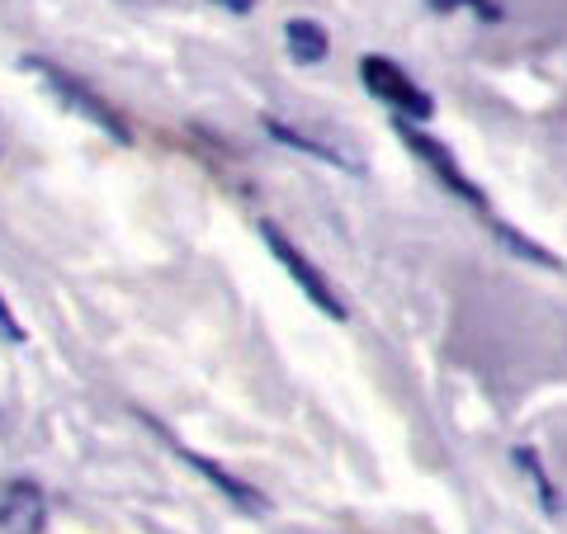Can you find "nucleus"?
<instances>
[{
  "mask_svg": "<svg viewBox=\"0 0 567 534\" xmlns=\"http://www.w3.org/2000/svg\"><path fill=\"white\" fill-rule=\"evenodd\" d=\"M48 496L33 477H14L0 487V534H43Z\"/></svg>",
  "mask_w": 567,
  "mask_h": 534,
  "instance_id": "39448f33",
  "label": "nucleus"
},
{
  "mask_svg": "<svg viewBox=\"0 0 567 534\" xmlns=\"http://www.w3.org/2000/svg\"><path fill=\"white\" fill-rule=\"evenodd\" d=\"M516 464L525 469V477H529V483H535V492H539V506H544V511H558V492H554V483H548V477H544L539 459L529 454V450H516Z\"/></svg>",
  "mask_w": 567,
  "mask_h": 534,
  "instance_id": "1a4fd4ad",
  "label": "nucleus"
},
{
  "mask_svg": "<svg viewBox=\"0 0 567 534\" xmlns=\"http://www.w3.org/2000/svg\"><path fill=\"white\" fill-rule=\"evenodd\" d=\"M24 71H29V76L43 85V91H48L52 100L62 104V110H71L76 119H85V123H91V129H100L104 137L123 142V147H128V142H133V129H128V123H123V114H118V110H114V104L104 100V95H95V91H91V85H85L81 76H71L66 66H58V62L39 58V52H29V58H24Z\"/></svg>",
  "mask_w": 567,
  "mask_h": 534,
  "instance_id": "f257e3e1",
  "label": "nucleus"
},
{
  "mask_svg": "<svg viewBox=\"0 0 567 534\" xmlns=\"http://www.w3.org/2000/svg\"><path fill=\"white\" fill-rule=\"evenodd\" d=\"M431 6H435V10H458V6H464V10H477L483 20H496V14H502V10L492 6V0H431Z\"/></svg>",
  "mask_w": 567,
  "mask_h": 534,
  "instance_id": "9b49d317",
  "label": "nucleus"
},
{
  "mask_svg": "<svg viewBox=\"0 0 567 534\" xmlns=\"http://www.w3.org/2000/svg\"><path fill=\"white\" fill-rule=\"evenodd\" d=\"M284 48H289V58H293L298 66H317V62H327L331 39H327L322 24H312V20H289V24H284Z\"/></svg>",
  "mask_w": 567,
  "mask_h": 534,
  "instance_id": "423d86ee",
  "label": "nucleus"
},
{
  "mask_svg": "<svg viewBox=\"0 0 567 534\" xmlns=\"http://www.w3.org/2000/svg\"><path fill=\"white\" fill-rule=\"evenodd\" d=\"M181 454H185V459H189V464H194V469H199V473L208 477V483H218V487H223L227 496H233V502H237V506H251V511H265V496H256V492H251V487H246V483H237V477H233V473H223L218 464H208V459H199V454H189V450H181Z\"/></svg>",
  "mask_w": 567,
  "mask_h": 534,
  "instance_id": "0eeeda50",
  "label": "nucleus"
},
{
  "mask_svg": "<svg viewBox=\"0 0 567 534\" xmlns=\"http://www.w3.org/2000/svg\"><path fill=\"white\" fill-rule=\"evenodd\" d=\"M265 133H270L275 142H289V147H298V152H308V156H322V162H331V166H350L346 156H336L331 147H322V142H312V137H303L298 129H289V123H275V119H265Z\"/></svg>",
  "mask_w": 567,
  "mask_h": 534,
  "instance_id": "6e6552de",
  "label": "nucleus"
},
{
  "mask_svg": "<svg viewBox=\"0 0 567 534\" xmlns=\"http://www.w3.org/2000/svg\"><path fill=\"white\" fill-rule=\"evenodd\" d=\"M260 237H265V246H270V256L284 265V270L293 275V284H298V289L308 294V302H312V308H322L327 317H336V322H346V302L336 298V289L327 284V275L317 270V265H312L303 251H298V246H293L289 237H284L275 223H260Z\"/></svg>",
  "mask_w": 567,
  "mask_h": 534,
  "instance_id": "7ed1b4c3",
  "label": "nucleus"
},
{
  "mask_svg": "<svg viewBox=\"0 0 567 534\" xmlns=\"http://www.w3.org/2000/svg\"><path fill=\"white\" fill-rule=\"evenodd\" d=\"M393 123H398L402 142H406V147H412V156H421V162L431 166V171L440 175V181H445V189L454 194V199H464V204H473V208H483V189H477V185L468 181V175L458 171V162H454V156L445 152V142L425 137V133L416 129V123H402V119H393Z\"/></svg>",
  "mask_w": 567,
  "mask_h": 534,
  "instance_id": "20e7f679",
  "label": "nucleus"
},
{
  "mask_svg": "<svg viewBox=\"0 0 567 534\" xmlns=\"http://www.w3.org/2000/svg\"><path fill=\"white\" fill-rule=\"evenodd\" d=\"M0 341H24V327H20V317H14V308H10V298L0 294Z\"/></svg>",
  "mask_w": 567,
  "mask_h": 534,
  "instance_id": "9d476101",
  "label": "nucleus"
},
{
  "mask_svg": "<svg viewBox=\"0 0 567 534\" xmlns=\"http://www.w3.org/2000/svg\"><path fill=\"white\" fill-rule=\"evenodd\" d=\"M218 6H223V10H233V14H251L256 0H218Z\"/></svg>",
  "mask_w": 567,
  "mask_h": 534,
  "instance_id": "f8f14e48",
  "label": "nucleus"
},
{
  "mask_svg": "<svg viewBox=\"0 0 567 534\" xmlns=\"http://www.w3.org/2000/svg\"><path fill=\"white\" fill-rule=\"evenodd\" d=\"M360 81L369 85V95H374L379 104H388L393 119H402V123H425L435 114V100L425 95L398 62L379 58V52H369V58L360 62Z\"/></svg>",
  "mask_w": 567,
  "mask_h": 534,
  "instance_id": "f03ea898",
  "label": "nucleus"
}]
</instances>
